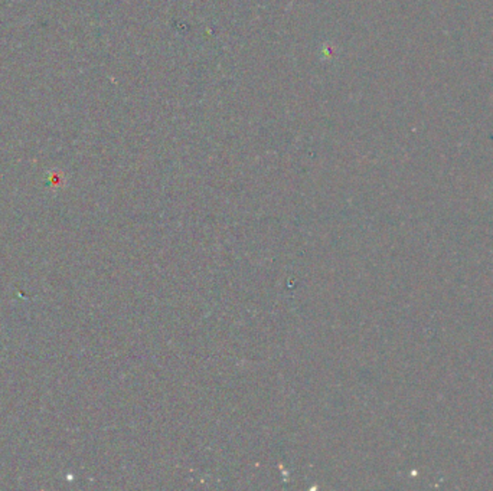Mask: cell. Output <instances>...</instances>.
Returning a JSON list of instances; mask_svg holds the SVG:
<instances>
[]
</instances>
